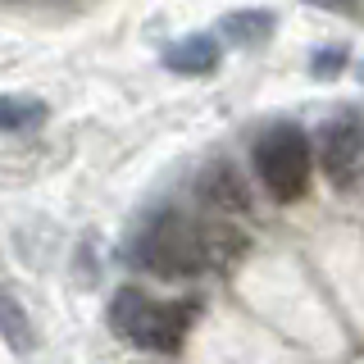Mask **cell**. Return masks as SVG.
I'll return each instance as SVG.
<instances>
[{
  "label": "cell",
  "instance_id": "8",
  "mask_svg": "<svg viewBox=\"0 0 364 364\" xmlns=\"http://www.w3.org/2000/svg\"><path fill=\"white\" fill-rule=\"evenodd\" d=\"M0 337H5V346L14 355H32L37 350V323H32L28 305L9 287H0Z\"/></svg>",
  "mask_w": 364,
  "mask_h": 364
},
{
  "label": "cell",
  "instance_id": "11",
  "mask_svg": "<svg viewBox=\"0 0 364 364\" xmlns=\"http://www.w3.org/2000/svg\"><path fill=\"white\" fill-rule=\"evenodd\" d=\"M346 60H350V50L341 41H333V46H318V50L310 55V73L323 82V77H337L341 68H346Z\"/></svg>",
  "mask_w": 364,
  "mask_h": 364
},
{
  "label": "cell",
  "instance_id": "12",
  "mask_svg": "<svg viewBox=\"0 0 364 364\" xmlns=\"http://www.w3.org/2000/svg\"><path fill=\"white\" fill-rule=\"evenodd\" d=\"M318 9H341V14H355V0H310Z\"/></svg>",
  "mask_w": 364,
  "mask_h": 364
},
{
  "label": "cell",
  "instance_id": "9",
  "mask_svg": "<svg viewBox=\"0 0 364 364\" xmlns=\"http://www.w3.org/2000/svg\"><path fill=\"white\" fill-rule=\"evenodd\" d=\"M200 237H205V255H210V269H228L237 255L246 250V237L232 228V219H219L214 214L210 223H200Z\"/></svg>",
  "mask_w": 364,
  "mask_h": 364
},
{
  "label": "cell",
  "instance_id": "4",
  "mask_svg": "<svg viewBox=\"0 0 364 364\" xmlns=\"http://www.w3.org/2000/svg\"><path fill=\"white\" fill-rule=\"evenodd\" d=\"M318 168H323L328 187L337 191H350L360 178V159H364V128L355 119H333L323 123V132H318Z\"/></svg>",
  "mask_w": 364,
  "mask_h": 364
},
{
  "label": "cell",
  "instance_id": "3",
  "mask_svg": "<svg viewBox=\"0 0 364 364\" xmlns=\"http://www.w3.org/2000/svg\"><path fill=\"white\" fill-rule=\"evenodd\" d=\"M255 178L264 182V191L278 205H291L310 191V173H314V146L296 123H278L255 141L250 151Z\"/></svg>",
  "mask_w": 364,
  "mask_h": 364
},
{
  "label": "cell",
  "instance_id": "6",
  "mask_svg": "<svg viewBox=\"0 0 364 364\" xmlns=\"http://www.w3.org/2000/svg\"><path fill=\"white\" fill-rule=\"evenodd\" d=\"M164 68L168 73H182V77H205V73H214L223 60V50H219V37H210V32H191V37H182L173 46H164Z\"/></svg>",
  "mask_w": 364,
  "mask_h": 364
},
{
  "label": "cell",
  "instance_id": "2",
  "mask_svg": "<svg viewBox=\"0 0 364 364\" xmlns=\"http://www.w3.org/2000/svg\"><path fill=\"white\" fill-rule=\"evenodd\" d=\"M132 264L146 269L151 278L164 282H182V278H196L200 269H210V255H205V237L200 223L187 219L178 210H159L146 232L136 237L132 246Z\"/></svg>",
  "mask_w": 364,
  "mask_h": 364
},
{
  "label": "cell",
  "instance_id": "1",
  "mask_svg": "<svg viewBox=\"0 0 364 364\" xmlns=\"http://www.w3.org/2000/svg\"><path fill=\"white\" fill-rule=\"evenodd\" d=\"M196 310H200L196 301H155L141 287H123L109 301V323L136 350L173 355V350H182L191 323H196Z\"/></svg>",
  "mask_w": 364,
  "mask_h": 364
},
{
  "label": "cell",
  "instance_id": "5",
  "mask_svg": "<svg viewBox=\"0 0 364 364\" xmlns=\"http://www.w3.org/2000/svg\"><path fill=\"white\" fill-rule=\"evenodd\" d=\"M196 200H200L210 214H219V219H246V214H250V191H246L242 173H237L228 159H214V164L200 168V178H196Z\"/></svg>",
  "mask_w": 364,
  "mask_h": 364
},
{
  "label": "cell",
  "instance_id": "7",
  "mask_svg": "<svg viewBox=\"0 0 364 364\" xmlns=\"http://www.w3.org/2000/svg\"><path fill=\"white\" fill-rule=\"evenodd\" d=\"M273 28H278V18H273V9H232V14L219 18V37L228 46H264L273 37Z\"/></svg>",
  "mask_w": 364,
  "mask_h": 364
},
{
  "label": "cell",
  "instance_id": "13",
  "mask_svg": "<svg viewBox=\"0 0 364 364\" xmlns=\"http://www.w3.org/2000/svg\"><path fill=\"white\" fill-rule=\"evenodd\" d=\"M360 82H364V64H360Z\"/></svg>",
  "mask_w": 364,
  "mask_h": 364
},
{
  "label": "cell",
  "instance_id": "10",
  "mask_svg": "<svg viewBox=\"0 0 364 364\" xmlns=\"http://www.w3.org/2000/svg\"><path fill=\"white\" fill-rule=\"evenodd\" d=\"M46 119V105L32 96H0V132H23Z\"/></svg>",
  "mask_w": 364,
  "mask_h": 364
}]
</instances>
